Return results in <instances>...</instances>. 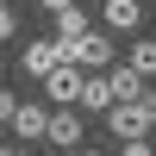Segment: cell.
<instances>
[{
	"label": "cell",
	"mask_w": 156,
	"mask_h": 156,
	"mask_svg": "<svg viewBox=\"0 0 156 156\" xmlns=\"http://www.w3.org/2000/svg\"><path fill=\"white\" fill-rule=\"evenodd\" d=\"M62 62H69V69H106V62H112V37L106 31L69 37V44H62Z\"/></svg>",
	"instance_id": "obj_1"
},
{
	"label": "cell",
	"mask_w": 156,
	"mask_h": 156,
	"mask_svg": "<svg viewBox=\"0 0 156 156\" xmlns=\"http://www.w3.org/2000/svg\"><path fill=\"white\" fill-rule=\"evenodd\" d=\"M44 144H56V150H81V112L75 106H56L44 119Z\"/></svg>",
	"instance_id": "obj_2"
},
{
	"label": "cell",
	"mask_w": 156,
	"mask_h": 156,
	"mask_svg": "<svg viewBox=\"0 0 156 156\" xmlns=\"http://www.w3.org/2000/svg\"><path fill=\"white\" fill-rule=\"evenodd\" d=\"M44 119H50V106H44V100H19L6 125L19 131V144H44Z\"/></svg>",
	"instance_id": "obj_3"
},
{
	"label": "cell",
	"mask_w": 156,
	"mask_h": 156,
	"mask_svg": "<svg viewBox=\"0 0 156 156\" xmlns=\"http://www.w3.org/2000/svg\"><path fill=\"white\" fill-rule=\"evenodd\" d=\"M106 131L119 137V144H144V131H150V125H144V112H137V106L112 100V106H106Z\"/></svg>",
	"instance_id": "obj_4"
},
{
	"label": "cell",
	"mask_w": 156,
	"mask_h": 156,
	"mask_svg": "<svg viewBox=\"0 0 156 156\" xmlns=\"http://www.w3.org/2000/svg\"><path fill=\"white\" fill-rule=\"evenodd\" d=\"M19 62H25V75H50L62 62V44H56V37H31V44L19 50Z\"/></svg>",
	"instance_id": "obj_5"
},
{
	"label": "cell",
	"mask_w": 156,
	"mask_h": 156,
	"mask_svg": "<svg viewBox=\"0 0 156 156\" xmlns=\"http://www.w3.org/2000/svg\"><path fill=\"white\" fill-rule=\"evenodd\" d=\"M44 94L56 100V106H75V94H81V69H69V62H56V69L44 75Z\"/></svg>",
	"instance_id": "obj_6"
},
{
	"label": "cell",
	"mask_w": 156,
	"mask_h": 156,
	"mask_svg": "<svg viewBox=\"0 0 156 156\" xmlns=\"http://www.w3.org/2000/svg\"><path fill=\"white\" fill-rule=\"evenodd\" d=\"M100 19H106V31H137V25H144V6H137V0H106Z\"/></svg>",
	"instance_id": "obj_7"
},
{
	"label": "cell",
	"mask_w": 156,
	"mask_h": 156,
	"mask_svg": "<svg viewBox=\"0 0 156 156\" xmlns=\"http://www.w3.org/2000/svg\"><path fill=\"white\" fill-rule=\"evenodd\" d=\"M106 87H112V100H125V106H131V100L144 94V75H131L125 62H112V69H106Z\"/></svg>",
	"instance_id": "obj_8"
},
{
	"label": "cell",
	"mask_w": 156,
	"mask_h": 156,
	"mask_svg": "<svg viewBox=\"0 0 156 156\" xmlns=\"http://www.w3.org/2000/svg\"><path fill=\"white\" fill-rule=\"evenodd\" d=\"M75 106H87V112H106V106H112V87H106V75H81V94H75Z\"/></svg>",
	"instance_id": "obj_9"
},
{
	"label": "cell",
	"mask_w": 156,
	"mask_h": 156,
	"mask_svg": "<svg viewBox=\"0 0 156 156\" xmlns=\"http://www.w3.org/2000/svg\"><path fill=\"white\" fill-rule=\"evenodd\" d=\"M125 69L150 81V75H156V37H137V44H131V56H125Z\"/></svg>",
	"instance_id": "obj_10"
},
{
	"label": "cell",
	"mask_w": 156,
	"mask_h": 156,
	"mask_svg": "<svg viewBox=\"0 0 156 156\" xmlns=\"http://www.w3.org/2000/svg\"><path fill=\"white\" fill-rule=\"evenodd\" d=\"M50 19H56V44H69V37L87 31V12L81 6H62V12H50Z\"/></svg>",
	"instance_id": "obj_11"
},
{
	"label": "cell",
	"mask_w": 156,
	"mask_h": 156,
	"mask_svg": "<svg viewBox=\"0 0 156 156\" xmlns=\"http://www.w3.org/2000/svg\"><path fill=\"white\" fill-rule=\"evenodd\" d=\"M131 106H137V112H144V125H156V94H150V87H144V94H137V100H131Z\"/></svg>",
	"instance_id": "obj_12"
},
{
	"label": "cell",
	"mask_w": 156,
	"mask_h": 156,
	"mask_svg": "<svg viewBox=\"0 0 156 156\" xmlns=\"http://www.w3.org/2000/svg\"><path fill=\"white\" fill-rule=\"evenodd\" d=\"M12 31H19V19H12V6H6V0H0V44H6Z\"/></svg>",
	"instance_id": "obj_13"
},
{
	"label": "cell",
	"mask_w": 156,
	"mask_h": 156,
	"mask_svg": "<svg viewBox=\"0 0 156 156\" xmlns=\"http://www.w3.org/2000/svg\"><path fill=\"white\" fill-rule=\"evenodd\" d=\"M12 106H19V100H12V94H6V87H0V125H6V119H12Z\"/></svg>",
	"instance_id": "obj_14"
},
{
	"label": "cell",
	"mask_w": 156,
	"mask_h": 156,
	"mask_svg": "<svg viewBox=\"0 0 156 156\" xmlns=\"http://www.w3.org/2000/svg\"><path fill=\"white\" fill-rule=\"evenodd\" d=\"M119 156H156V150H150V144H125Z\"/></svg>",
	"instance_id": "obj_15"
},
{
	"label": "cell",
	"mask_w": 156,
	"mask_h": 156,
	"mask_svg": "<svg viewBox=\"0 0 156 156\" xmlns=\"http://www.w3.org/2000/svg\"><path fill=\"white\" fill-rule=\"evenodd\" d=\"M37 6H44V12H62V6H75V0H37Z\"/></svg>",
	"instance_id": "obj_16"
},
{
	"label": "cell",
	"mask_w": 156,
	"mask_h": 156,
	"mask_svg": "<svg viewBox=\"0 0 156 156\" xmlns=\"http://www.w3.org/2000/svg\"><path fill=\"white\" fill-rule=\"evenodd\" d=\"M0 156H31V150H25V144H0Z\"/></svg>",
	"instance_id": "obj_17"
},
{
	"label": "cell",
	"mask_w": 156,
	"mask_h": 156,
	"mask_svg": "<svg viewBox=\"0 0 156 156\" xmlns=\"http://www.w3.org/2000/svg\"><path fill=\"white\" fill-rule=\"evenodd\" d=\"M75 156H100V150H75Z\"/></svg>",
	"instance_id": "obj_18"
}]
</instances>
